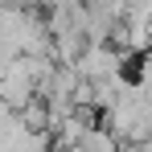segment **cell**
Masks as SVG:
<instances>
[{"label":"cell","mask_w":152,"mask_h":152,"mask_svg":"<svg viewBox=\"0 0 152 152\" xmlns=\"http://www.w3.org/2000/svg\"><path fill=\"white\" fill-rule=\"evenodd\" d=\"M119 152H140V148H132V144H124V148H119Z\"/></svg>","instance_id":"2"},{"label":"cell","mask_w":152,"mask_h":152,"mask_svg":"<svg viewBox=\"0 0 152 152\" xmlns=\"http://www.w3.org/2000/svg\"><path fill=\"white\" fill-rule=\"evenodd\" d=\"M124 50L115 45H86L82 58L74 62V70L82 82H107V78H119V66H124Z\"/></svg>","instance_id":"1"}]
</instances>
